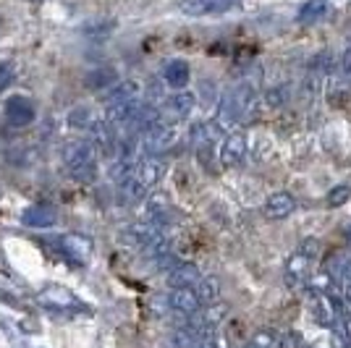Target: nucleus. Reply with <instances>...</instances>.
Wrapping results in <instances>:
<instances>
[{
    "label": "nucleus",
    "mask_w": 351,
    "mask_h": 348,
    "mask_svg": "<svg viewBox=\"0 0 351 348\" xmlns=\"http://www.w3.org/2000/svg\"><path fill=\"white\" fill-rule=\"evenodd\" d=\"M236 5H239V0H181L178 11L189 18H202V16L228 14Z\"/></svg>",
    "instance_id": "nucleus-8"
},
{
    "label": "nucleus",
    "mask_w": 351,
    "mask_h": 348,
    "mask_svg": "<svg viewBox=\"0 0 351 348\" xmlns=\"http://www.w3.org/2000/svg\"><path fill=\"white\" fill-rule=\"evenodd\" d=\"M162 171H165L162 158H142L132 168V173L121 181V194H123V199L132 204L147 199L149 191L155 189L158 181L162 178Z\"/></svg>",
    "instance_id": "nucleus-1"
},
{
    "label": "nucleus",
    "mask_w": 351,
    "mask_h": 348,
    "mask_svg": "<svg viewBox=\"0 0 351 348\" xmlns=\"http://www.w3.org/2000/svg\"><path fill=\"white\" fill-rule=\"evenodd\" d=\"M100 121L103 118L97 116V110L95 108H89V105H76L69 110V116H66V123L76 131H84V134H92V131L100 126Z\"/></svg>",
    "instance_id": "nucleus-16"
},
{
    "label": "nucleus",
    "mask_w": 351,
    "mask_h": 348,
    "mask_svg": "<svg viewBox=\"0 0 351 348\" xmlns=\"http://www.w3.org/2000/svg\"><path fill=\"white\" fill-rule=\"evenodd\" d=\"M343 335H349L351 338V312L343 314Z\"/></svg>",
    "instance_id": "nucleus-28"
},
{
    "label": "nucleus",
    "mask_w": 351,
    "mask_h": 348,
    "mask_svg": "<svg viewBox=\"0 0 351 348\" xmlns=\"http://www.w3.org/2000/svg\"><path fill=\"white\" fill-rule=\"evenodd\" d=\"M349 296H351V283H349Z\"/></svg>",
    "instance_id": "nucleus-29"
},
{
    "label": "nucleus",
    "mask_w": 351,
    "mask_h": 348,
    "mask_svg": "<svg viewBox=\"0 0 351 348\" xmlns=\"http://www.w3.org/2000/svg\"><path fill=\"white\" fill-rule=\"evenodd\" d=\"M226 314H228V306L226 304H210L205 309V312H199V325L205 327V330H213V327H218L220 322L226 319Z\"/></svg>",
    "instance_id": "nucleus-21"
},
{
    "label": "nucleus",
    "mask_w": 351,
    "mask_h": 348,
    "mask_svg": "<svg viewBox=\"0 0 351 348\" xmlns=\"http://www.w3.org/2000/svg\"><path fill=\"white\" fill-rule=\"evenodd\" d=\"M178 139V126H165V123H155L152 129L139 134V145H142V155L145 158H162Z\"/></svg>",
    "instance_id": "nucleus-4"
},
{
    "label": "nucleus",
    "mask_w": 351,
    "mask_h": 348,
    "mask_svg": "<svg viewBox=\"0 0 351 348\" xmlns=\"http://www.w3.org/2000/svg\"><path fill=\"white\" fill-rule=\"evenodd\" d=\"M349 348H351V346H349Z\"/></svg>",
    "instance_id": "nucleus-31"
},
{
    "label": "nucleus",
    "mask_w": 351,
    "mask_h": 348,
    "mask_svg": "<svg viewBox=\"0 0 351 348\" xmlns=\"http://www.w3.org/2000/svg\"><path fill=\"white\" fill-rule=\"evenodd\" d=\"M66 173L79 184H92L97 178V149L89 139H71L60 149Z\"/></svg>",
    "instance_id": "nucleus-2"
},
{
    "label": "nucleus",
    "mask_w": 351,
    "mask_h": 348,
    "mask_svg": "<svg viewBox=\"0 0 351 348\" xmlns=\"http://www.w3.org/2000/svg\"><path fill=\"white\" fill-rule=\"evenodd\" d=\"M296 210V199L289 191H273L263 204V215L267 220H286Z\"/></svg>",
    "instance_id": "nucleus-15"
},
{
    "label": "nucleus",
    "mask_w": 351,
    "mask_h": 348,
    "mask_svg": "<svg viewBox=\"0 0 351 348\" xmlns=\"http://www.w3.org/2000/svg\"><path fill=\"white\" fill-rule=\"evenodd\" d=\"M351 199V184H336L333 189L325 194V207L328 210H338Z\"/></svg>",
    "instance_id": "nucleus-22"
},
{
    "label": "nucleus",
    "mask_w": 351,
    "mask_h": 348,
    "mask_svg": "<svg viewBox=\"0 0 351 348\" xmlns=\"http://www.w3.org/2000/svg\"><path fill=\"white\" fill-rule=\"evenodd\" d=\"M168 306H171V312H176L178 317H186V319L199 314V309H202L194 288H173L168 293Z\"/></svg>",
    "instance_id": "nucleus-13"
},
{
    "label": "nucleus",
    "mask_w": 351,
    "mask_h": 348,
    "mask_svg": "<svg viewBox=\"0 0 351 348\" xmlns=\"http://www.w3.org/2000/svg\"><path fill=\"white\" fill-rule=\"evenodd\" d=\"M168 288H197V283L202 280V273L194 262H176L173 267L168 270Z\"/></svg>",
    "instance_id": "nucleus-12"
},
{
    "label": "nucleus",
    "mask_w": 351,
    "mask_h": 348,
    "mask_svg": "<svg viewBox=\"0 0 351 348\" xmlns=\"http://www.w3.org/2000/svg\"><path fill=\"white\" fill-rule=\"evenodd\" d=\"M197 299H199V304H218L220 301V283H218V277L215 275H202V280L197 283Z\"/></svg>",
    "instance_id": "nucleus-20"
},
{
    "label": "nucleus",
    "mask_w": 351,
    "mask_h": 348,
    "mask_svg": "<svg viewBox=\"0 0 351 348\" xmlns=\"http://www.w3.org/2000/svg\"><path fill=\"white\" fill-rule=\"evenodd\" d=\"M21 225L24 228H34V231H43V228H53L56 223H58V212H56V207H50V204H29L24 212H21Z\"/></svg>",
    "instance_id": "nucleus-10"
},
{
    "label": "nucleus",
    "mask_w": 351,
    "mask_h": 348,
    "mask_svg": "<svg viewBox=\"0 0 351 348\" xmlns=\"http://www.w3.org/2000/svg\"><path fill=\"white\" fill-rule=\"evenodd\" d=\"M194 105H197V95H191L186 89L176 92V95H171L168 100H162L160 105H158L160 123H165V126H178V123H184V121L194 113Z\"/></svg>",
    "instance_id": "nucleus-3"
},
{
    "label": "nucleus",
    "mask_w": 351,
    "mask_h": 348,
    "mask_svg": "<svg viewBox=\"0 0 351 348\" xmlns=\"http://www.w3.org/2000/svg\"><path fill=\"white\" fill-rule=\"evenodd\" d=\"M3 118L14 129H27L37 121V105L27 95H11L3 105Z\"/></svg>",
    "instance_id": "nucleus-6"
},
{
    "label": "nucleus",
    "mask_w": 351,
    "mask_h": 348,
    "mask_svg": "<svg viewBox=\"0 0 351 348\" xmlns=\"http://www.w3.org/2000/svg\"><path fill=\"white\" fill-rule=\"evenodd\" d=\"M309 267H312V257H307L304 251H293L291 257L286 260V270H283V280H286V286L289 288H302L304 286V280L309 275Z\"/></svg>",
    "instance_id": "nucleus-11"
},
{
    "label": "nucleus",
    "mask_w": 351,
    "mask_h": 348,
    "mask_svg": "<svg viewBox=\"0 0 351 348\" xmlns=\"http://www.w3.org/2000/svg\"><path fill=\"white\" fill-rule=\"evenodd\" d=\"M139 95H142L139 82H134V79H121L118 84H113V87L103 95V105H116V102L136 100Z\"/></svg>",
    "instance_id": "nucleus-17"
},
{
    "label": "nucleus",
    "mask_w": 351,
    "mask_h": 348,
    "mask_svg": "<svg viewBox=\"0 0 351 348\" xmlns=\"http://www.w3.org/2000/svg\"><path fill=\"white\" fill-rule=\"evenodd\" d=\"M50 247H58L60 257L66 262H73V264H84V262L92 257V238L87 236H79V233H66V236H56L47 241Z\"/></svg>",
    "instance_id": "nucleus-5"
},
{
    "label": "nucleus",
    "mask_w": 351,
    "mask_h": 348,
    "mask_svg": "<svg viewBox=\"0 0 351 348\" xmlns=\"http://www.w3.org/2000/svg\"><path fill=\"white\" fill-rule=\"evenodd\" d=\"M252 348H280V335L273 330H257L252 338Z\"/></svg>",
    "instance_id": "nucleus-24"
},
{
    "label": "nucleus",
    "mask_w": 351,
    "mask_h": 348,
    "mask_svg": "<svg viewBox=\"0 0 351 348\" xmlns=\"http://www.w3.org/2000/svg\"><path fill=\"white\" fill-rule=\"evenodd\" d=\"M247 134L244 131H228V136L223 139V145H220V165L223 168H236V165H241L244 158H247Z\"/></svg>",
    "instance_id": "nucleus-9"
},
{
    "label": "nucleus",
    "mask_w": 351,
    "mask_h": 348,
    "mask_svg": "<svg viewBox=\"0 0 351 348\" xmlns=\"http://www.w3.org/2000/svg\"><path fill=\"white\" fill-rule=\"evenodd\" d=\"M40 304L53 309V312H82L84 309V304L76 299L73 290L56 286V283H50V286H45L40 290Z\"/></svg>",
    "instance_id": "nucleus-7"
},
{
    "label": "nucleus",
    "mask_w": 351,
    "mask_h": 348,
    "mask_svg": "<svg viewBox=\"0 0 351 348\" xmlns=\"http://www.w3.org/2000/svg\"><path fill=\"white\" fill-rule=\"evenodd\" d=\"M249 348H252V346H249Z\"/></svg>",
    "instance_id": "nucleus-30"
},
{
    "label": "nucleus",
    "mask_w": 351,
    "mask_h": 348,
    "mask_svg": "<svg viewBox=\"0 0 351 348\" xmlns=\"http://www.w3.org/2000/svg\"><path fill=\"white\" fill-rule=\"evenodd\" d=\"M328 8H330L328 0H304V3L299 5V11H296V21H302V24H315V21H320L322 16L328 14Z\"/></svg>",
    "instance_id": "nucleus-19"
},
{
    "label": "nucleus",
    "mask_w": 351,
    "mask_h": 348,
    "mask_svg": "<svg viewBox=\"0 0 351 348\" xmlns=\"http://www.w3.org/2000/svg\"><path fill=\"white\" fill-rule=\"evenodd\" d=\"M16 76H19V66L14 60H0V92H5L11 87L16 82Z\"/></svg>",
    "instance_id": "nucleus-25"
},
{
    "label": "nucleus",
    "mask_w": 351,
    "mask_h": 348,
    "mask_svg": "<svg viewBox=\"0 0 351 348\" xmlns=\"http://www.w3.org/2000/svg\"><path fill=\"white\" fill-rule=\"evenodd\" d=\"M113 29H116V21H110V18H95L87 27H82V32L89 37H108Z\"/></svg>",
    "instance_id": "nucleus-23"
},
{
    "label": "nucleus",
    "mask_w": 351,
    "mask_h": 348,
    "mask_svg": "<svg viewBox=\"0 0 351 348\" xmlns=\"http://www.w3.org/2000/svg\"><path fill=\"white\" fill-rule=\"evenodd\" d=\"M191 82V66L189 60L184 58H173L168 60L165 66H162V84L165 87L176 89V92H181V89H186Z\"/></svg>",
    "instance_id": "nucleus-14"
},
{
    "label": "nucleus",
    "mask_w": 351,
    "mask_h": 348,
    "mask_svg": "<svg viewBox=\"0 0 351 348\" xmlns=\"http://www.w3.org/2000/svg\"><path fill=\"white\" fill-rule=\"evenodd\" d=\"M121 79H118V71L113 66H100V69H95L84 76V87L92 89V92H108Z\"/></svg>",
    "instance_id": "nucleus-18"
},
{
    "label": "nucleus",
    "mask_w": 351,
    "mask_h": 348,
    "mask_svg": "<svg viewBox=\"0 0 351 348\" xmlns=\"http://www.w3.org/2000/svg\"><path fill=\"white\" fill-rule=\"evenodd\" d=\"M286 89H280V87H273V89H267L265 92V102L270 105V108H280V105H286Z\"/></svg>",
    "instance_id": "nucleus-26"
},
{
    "label": "nucleus",
    "mask_w": 351,
    "mask_h": 348,
    "mask_svg": "<svg viewBox=\"0 0 351 348\" xmlns=\"http://www.w3.org/2000/svg\"><path fill=\"white\" fill-rule=\"evenodd\" d=\"M191 348H218V343L213 340V338H205V340H199V343H194Z\"/></svg>",
    "instance_id": "nucleus-27"
}]
</instances>
